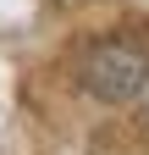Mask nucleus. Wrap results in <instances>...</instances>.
<instances>
[{"mask_svg": "<svg viewBox=\"0 0 149 155\" xmlns=\"http://www.w3.org/2000/svg\"><path fill=\"white\" fill-rule=\"evenodd\" d=\"M83 89L94 94V100H110V105H122V100H138L144 83H149V55L133 45V39H100V45H88L83 50Z\"/></svg>", "mask_w": 149, "mask_h": 155, "instance_id": "f257e3e1", "label": "nucleus"}]
</instances>
